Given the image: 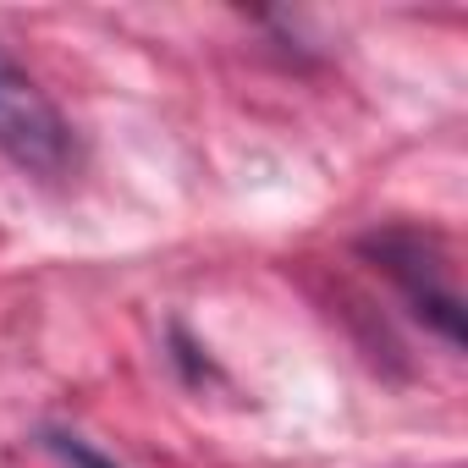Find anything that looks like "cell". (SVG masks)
I'll return each instance as SVG.
<instances>
[{"label": "cell", "instance_id": "cell-3", "mask_svg": "<svg viewBox=\"0 0 468 468\" xmlns=\"http://www.w3.org/2000/svg\"><path fill=\"white\" fill-rule=\"evenodd\" d=\"M39 446H45L56 463H67V468H116L105 452H94L83 435H67V430H45V435H39Z\"/></svg>", "mask_w": 468, "mask_h": 468}, {"label": "cell", "instance_id": "cell-2", "mask_svg": "<svg viewBox=\"0 0 468 468\" xmlns=\"http://www.w3.org/2000/svg\"><path fill=\"white\" fill-rule=\"evenodd\" d=\"M0 154L34 176H67L78 160V133L61 105L39 89L28 67L0 50Z\"/></svg>", "mask_w": 468, "mask_h": 468}, {"label": "cell", "instance_id": "cell-1", "mask_svg": "<svg viewBox=\"0 0 468 468\" xmlns=\"http://www.w3.org/2000/svg\"><path fill=\"white\" fill-rule=\"evenodd\" d=\"M358 254L397 282V292L408 298V309L446 342V347H463V298L452 287V271H446V249L441 238L419 226H380L358 243Z\"/></svg>", "mask_w": 468, "mask_h": 468}]
</instances>
